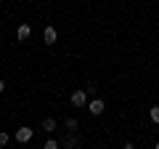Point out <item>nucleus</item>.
<instances>
[{
  "label": "nucleus",
  "instance_id": "nucleus-14",
  "mask_svg": "<svg viewBox=\"0 0 159 149\" xmlns=\"http://www.w3.org/2000/svg\"><path fill=\"white\" fill-rule=\"evenodd\" d=\"M154 149H159V141H157V147H154Z\"/></svg>",
  "mask_w": 159,
  "mask_h": 149
},
{
  "label": "nucleus",
  "instance_id": "nucleus-5",
  "mask_svg": "<svg viewBox=\"0 0 159 149\" xmlns=\"http://www.w3.org/2000/svg\"><path fill=\"white\" fill-rule=\"evenodd\" d=\"M43 40H45L48 46H53V43L58 40V32H56V27H45V29H43Z\"/></svg>",
  "mask_w": 159,
  "mask_h": 149
},
{
  "label": "nucleus",
  "instance_id": "nucleus-6",
  "mask_svg": "<svg viewBox=\"0 0 159 149\" xmlns=\"http://www.w3.org/2000/svg\"><path fill=\"white\" fill-rule=\"evenodd\" d=\"M56 125H58V123L53 120V117H45V120H43V131H45V133H53V131H56Z\"/></svg>",
  "mask_w": 159,
  "mask_h": 149
},
{
  "label": "nucleus",
  "instance_id": "nucleus-11",
  "mask_svg": "<svg viewBox=\"0 0 159 149\" xmlns=\"http://www.w3.org/2000/svg\"><path fill=\"white\" fill-rule=\"evenodd\" d=\"M8 141H11V136H8V133L6 131H0V147H6V144Z\"/></svg>",
  "mask_w": 159,
  "mask_h": 149
},
{
  "label": "nucleus",
  "instance_id": "nucleus-3",
  "mask_svg": "<svg viewBox=\"0 0 159 149\" xmlns=\"http://www.w3.org/2000/svg\"><path fill=\"white\" fill-rule=\"evenodd\" d=\"M69 101H72L74 107H85L88 104V91H74L72 96H69Z\"/></svg>",
  "mask_w": 159,
  "mask_h": 149
},
{
  "label": "nucleus",
  "instance_id": "nucleus-10",
  "mask_svg": "<svg viewBox=\"0 0 159 149\" xmlns=\"http://www.w3.org/2000/svg\"><path fill=\"white\" fill-rule=\"evenodd\" d=\"M43 149H58V141L56 138H48V141L43 144Z\"/></svg>",
  "mask_w": 159,
  "mask_h": 149
},
{
  "label": "nucleus",
  "instance_id": "nucleus-13",
  "mask_svg": "<svg viewBox=\"0 0 159 149\" xmlns=\"http://www.w3.org/2000/svg\"><path fill=\"white\" fill-rule=\"evenodd\" d=\"M3 91H6V80H0V93H3Z\"/></svg>",
  "mask_w": 159,
  "mask_h": 149
},
{
  "label": "nucleus",
  "instance_id": "nucleus-1",
  "mask_svg": "<svg viewBox=\"0 0 159 149\" xmlns=\"http://www.w3.org/2000/svg\"><path fill=\"white\" fill-rule=\"evenodd\" d=\"M32 136H34L32 128H27V125H24V128H16V141H19V144H29V141H32Z\"/></svg>",
  "mask_w": 159,
  "mask_h": 149
},
{
  "label": "nucleus",
  "instance_id": "nucleus-12",
  "mask_svg": "<svg viewBox=\"0 0 159 149\" xmlns=\"http://www.w3.org/2000/svg\"><path fill=\"white\" fill-rule=\"evenodd\" d=\"M122 149H135V144H133V141H125V147H122Z\"/></svg>",
  "mask_w": 159,
  "mask_h": 149
},
{
  "label": "nucleus",
  "instance_id": "nucleus-7",
  "mask_svg": "<svg viewBox=\"0 0 159 149\" xmlns=\"http://www.w3.org/2000/svg\"><path fill=\"white\" fill-rule=\"evenodd\" d=\"M77 141H80V138H77V136H74V133H72V131H69V136H66V138H64V141H61V144H64V149H72V147H77Z\"/></svg>",
  "mask_w": 159,
  "mask_h": 149
},
{
  "label": "nucleus",
  "instance_id": "nucleus-8",
  "mask_svg": "<svg viewBox=\"0 0 159 149\" xmlns=\"http://www.w3.org/2000/svg\"><path fill=\"white\" fill-rule=\"evenodd\" d=\"M148 120H151L154 125H159V107H151V109H148Z\"/></svg>",
  "mask_w": 159,
  "mask_h": 149
},
{
  "label": "nucleus",
  "instance_id": "nucleus-2",
  "mask_svg": "<svg viewBox=\"0 0 159 149\" xmlns=\"http://www.w3.org/2000/svg\"><path fill=\"white\" fill-rule=\"evenodd\" d=\"M103 109H106V104H103L101 99H93V101L88 104V112H90L93 117H98V115H103Z\"/></svg>",
  "mask_w": 159,
  "mask_h": 149
},
{
  "label": "nucleus",
  "instance_id": "nucleus-4",
  "mask_svg": "<svg viewBox=\"0 0 159 149\" xmlns=\"http://www.w3.org/2000/svg\"><path fill=\"white\" fill-rule=\"evenodd\" d=\"M29 35H32V27H29V24H19L16 27V40L19 43H27Z\"/></svg>",
  "mask_w": 159,
  "mask_h": 149
},
{
  "label": "nucleus",
  "instance_id": "nucleus-9",
  "mask_svg": "<svg viewBox=\"0 0 159 149\" xmlns=\"http://www.w3.org/2000/svg\"><path fill=\"white\" fill-rule=\"evenodd\" d=\"M64 123H66V128H69V131H72V133H74V131H77V128H80V123L74 120V117H66V120H64Z\"/></svg>",
  "mask_w": 159,
  "mask_h": 149
}]
</instances>
